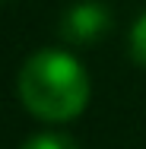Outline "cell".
<instances>
[{
    "label": "cell",
    "mask_w": 146,
    "mask_h": 149,
    "mask_svg": "<svg viewBox=\"0 0 146 149\" xmlns=\"http://www.w3.org/2000/svg\"><path fill=\"white\" fill-rule=\"evenodd\" d=\"M105 29H108V10L102 3H95V0H83V3L70 6L64 22H60V32L70 41H80V45L95 41Z\"/></svg>",
    "instance_id": "obj_2"
},
{
    "label": "cell",
    "mask_w": 146,
    "mask_h": 149,
    "mask_svg": "<svg viewBox=\"0 0 146 149\" xmlns=\"http://www.w3.org/2000/svg\"><path fill=\"white\" fill-rule=\"evenodd\" d=\"M89 73L73 54L60 48L35 51L19 70V98L35 118L64 124L89 105Z\"/></svg>",
    "instance_id": "obj_1"
},
{
    "label": "cell",
    "mask_w": 146,
    "mask_h": 149,
    "mask_svg": "<svg viewBox=\"0 0 146 149\" xmlns=\"http://www.w3.org/2000/svg\"><path fill=\"white\" fill-rule=\"evenodd\" d=\"M130 54L137 63H146V13L133 22L130 29Z\"/></svg>",
    "instance_id": "obj_4"
},
{
    "label": "cell",
    "mask_w": 146,
    "mask_h": 149,
    "mask_svg": "<svg viewBox=\"0 0 146 149\" xmlns=\"http://www.w3.org/2000/svg\"><path fill=\"white\" fill-rule=\"evenodd\" d=\"M22 149H80V146H76L70 136H64V133H38V136H32Z\"/></svg>",
    "instance_id": "obj_3"
}]
</instances>
